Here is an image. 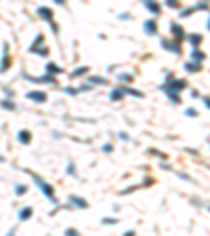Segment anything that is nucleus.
Here are the masks:
<instances>
[{
  "instance_id": "obj_1",
  "label": "nucleus",
  "mask_w": 210,
  "mask_h": 236,
  "mask_svg": "<svg viewBox=\"0 0 210 236\" xmlns=\"http://www.w3.org/2000/svg\"><path fill=\"white\" fill-rule=\"evenodd\" d=\"M32 177H34V181H36V183L40 185V190L44 192V196H49V198H51V200L55 202V192H53V185H49L46 181H42V179H40L38 175H34V173H32Z\"/></svg>"
},
{
  "instance_id": "obj_2",
  "label": "nucleus",
  "mask_w": 210,
  "mask_h": 236,
  "mask_svg": "<svg viewBox=\"0 0 210 236\" xmlns=\"http://www.w3.org/2000/svg\"><path fill=\"white\" fill-rule=\"evenodd\" d=\"M28 99H34L38 103H44L46 101V93H42V91H30L28 93Z\"/></svg>"
},
{
  "instance_id": "obj_3",
  "label": "nucleus",
  "mask_w": 210,
  "mask_h": 236,
  "mask_svg": "<svg viewBox=\"0 0 210 236\" xmlns=\"http://www.w3.org/2000/svg\"><path fill=\"white\" fill-rule=\"evenodd\" d=\"M38 15L44 17L46 21H51V19H53V11H51L49 7H40V9H38Z\"/></svg>"
},
{
  "instance_id": "obj_4",
  "label": "nucleus",
  "mask_w": 210,
  "mask_h": 236,
  "mask_svg": "<svg viewBox=\"0 0 210 236\" xmlns=\"http://www.w3.org/2000/svg\"><path fill=\"white\" fill-rule=\"evenodd\" d=\"M17 137H19V141H21V144H30V139H32L30 131H25V129H23V131H19V133H17Z\"/></svg>"
},
{
  "instance_id": "obj_5",
  "label": "nucleus",
  "mask_w": 210,
  "mask_h": 236,
  "mask_svg": "<svg viewBox=\"0 0 210 236\" xmlns=\"http://www.w3.org/2000/svg\"><path fill=\"white\" fill-rule=\"evenodd\" d=\"M69 200H72V202H74L76 207H80V209H86V207H88V202H86L84 198H80V196H72Z\"/></svg>"
},
{
  "instance_id": "obj_6",
  "label": "nucleus",
  "mask_w": 210,
  "mask_h": 236,
  "mask_svg": "<svg viewBox=\"0 0 210 236\" xmlns=\"http://www.w3.org/2000/svg\"><path fill=\"white\" fill-rule=\"evenodd\" d=\"M30 217H32V209H30V207L21 209V213H19V221H25V219H30Z\"/></svg>"
},
{
  "instance_id": "obj_7",
  "label": "nucleus",
  "mask_w": 210,
  "mask_h": 236,
  "mask_svg": "<svg viewBox=\"0 0 210 236\" xmlns=\"http://www.w3.org/2000/svg\"><path fill=\"white\" fill-rule=\"evenodd\" d=\"M143 28H145L147 34H156V21H145V26H143Z\"/></svg>"
},
{
  "instance_id": "obj_8",
  "label": "nucleus",
  "mask_w": 210,
  "mask_h": 236,
  "mask_svg": "<svg viewBox=\"0 0 210 236\" xmlns=\"http://www.w3.org/2000/svg\"><path fill=\"white\" fill-rule=\"evenodd\" d=\"M162 46H166V49H170V51L179 53V46H177V44H172V42H168V40H162Z\"/></svg>"
},
{
  "instance_id": "obj_9",
  "label": "nucleus",
  "mask_w": 210,
  "mask_h": 236,
  "mask_svg": "<svg viewBox=\"0 0 210 236\" xmlns=\"http://www.w3.org/2000/svg\"><path fill=\"white\" fill-rule=\"evenodd\" d=\"M145 9H147V11H151V13H156V15L160 13V7H158V4H153V2H145Z\"/></svg>"
},
{
  "instance_id": "obj_10",
  "label": "nucleus",
  "mask_w": 210,
  "mask_h": 236,
  "mask_svg": "<svg viewBox=\"0 0 210 236\" xmlns=\"http://www.w3.org/2000/svg\"><path fill=\"white\" fill-rule=\"evenodd\" d=\"M90 82H92V84H105V78H101V76H92Z\"/></svg>"
},
{
  "instance_id": "obj_11",
  "label": "nucleus",
  "mask_w": 210,
  "mask_h": 236,
  "mask_svg": "<svg viewBox=\"0 0 210 236\" xmlns=\"http://www.w3.org/2000/svg\"><path fill=\"white\" fill-rule=\"evenodd\" d=\"M109 97H111L113 101H116V99H122V91H118V89H116V91H111V95H109Z\"/></svg>"
},
{
  "instance_id": "obj_12",
  "label": "nucleus",
  "mask_w": 210,
  "mask_h": 236,
  "mask_svg": "<svg viewBox=\"0 0 210 236\" xmlns=\"http://www.w3.org/2000/svg\"><path fill=\"white\" fill-rule=\"evenodd\" d=\"M46 70H49V72H53V74H59V72H61V70H59L55 63H49V65H46Z\"/></svg>"
},
{
  "instance_id": "obj_13",
  "label": "nucleus",
  "mask_w": 210,
  "mask_h": 236,
  "mask_svg": "<svg viewBox=\"0 0 210 236\" xmlns=\"http://www.w3.org/2000/svg\"><path fill=\"white\" fill-rule=\"evenodd\" d=\"M2 108H7V110H15V106H13L9 99H4V101H2Z\"/></svg>"
},
{
  "instance_id": "obj_14",
  "label": "nucleus",
  "mask_w": 210,
  "mask_h": 236,
  "mask_svg": "<svg viewBox=\"0 0 210 236\" xmlns=\"http://www.w3.org/2000/svg\"><path fill=\"white\" fill-rule=\"evenodd\" d=\"M86 70H88V67H78V70H76V72H74V76H80V74H86Z\"/></svg>"
},
{
  "instance_id": "obj_15",
  "label": "nucleus",
  "mask_w": 210,
  "mask_h": 236,
  "mask_svg": "<svg viewBox=\"0 0 210 236\" xmlns=\"http://www.w3.org/2000/svg\"><path fill=\"white\" fill-rule=\"evenodd\" d=\"M103 224H107V226H111V224H116V219H113V217H105V219H103Z\"/></svg>"
},
{
  "instance_id": "obj_16",
  "label": "nucleus",
  "mask_w": 210,
  "mask_h": 236,
  "mask_svg": "<svg viewBox=\"0 0 210 236\" xmlns=\"http://www.w3.org/2000/svg\"><path fill=\"white\" fill-rule=\"evenodd\" d=\"M17 194H25V185H17Z\"/></svg>"
},
{
  "instance_id": "obj_17",
  "label": "nucleus",
  "mask_w": 210,
  "mask_h": 236,
  "mask_svg": "<svg viewBox=\"0 0 210 236\" xmlns=\"http://www.w3.org/2000/svg\"><path fill=\"white\" fill-rule=\"evenodd\" d=\"M193 59H204V55L200 51H193Z\"/></svg>"
},
{
  "instance_id": "obj_18",
  "label": "nucleus",
  "mask_w": 210,
  "mask_h": 236,
  "mask_svg": "<svg viewBox=\"0 0 210 236\" xmlns=\"http://www.w3.org/2000/svg\"><path fill=\"white\" fill-rule=\"evenodd\" d=\"M187 70H191V72H198V65H195V63H189Z\"/></svg>"
},
{
  "instance_id": "obj_19",
  "label": "nucleus",
  "mask_w": 210,
  "mask_h": 236,
  "mask_svg": "<svg viewBox=\"0 0 210 236\" xmlns=\"http://www.w3.org/2000/svg\"><path fill=\"white\" fill-rule=\"evenodd\" d=\"M65 236H78V232H76V230H67Z\"/></svg>"
},
{
  "instance_id": "obj_20",
  "label": "nucleus",
  "mask_w": 210,
  "mask_h": 236,
  "mask_svg": "<svg viewBox=\"0 0 210 236\" xmlns=\"http://www.w3.org/2000/svg\"><path fill=\"white\" fill-rule=\"evenodd\" d=\"M191 42H193V44H198V42H200V36H195V34H191Z\"/></svg>"
},
{
  "instance_id": "obj_21",
  "label": "nucleus",
  "mask_w": 210,
  "mask_h": 236,
  "mask_svg": "<svg viewBox=\"0 0 210 236\" xmlns=\"http://www.w3.org/2000/svg\"><path fill=\"white\" fill-rule=\"evenodd\" d=\"M13 234H15V230H11V232H9V236H13Z\"/></svg>"
}]
</instances>
